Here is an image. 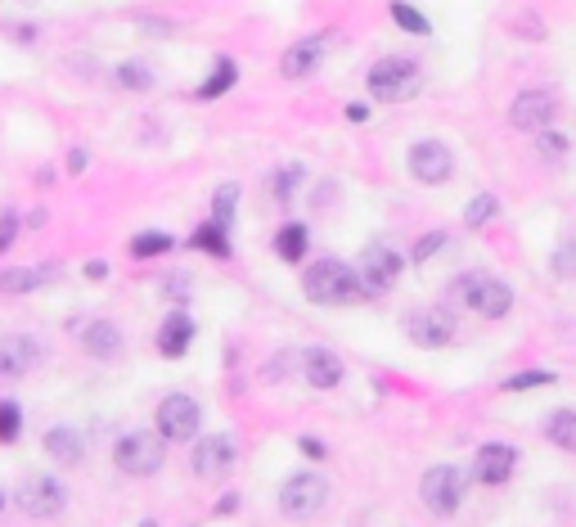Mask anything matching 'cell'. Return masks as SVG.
Returning <instances> with one entry per match:
<instances>
[{"label": "cell", "mask_w": 576, "mask_h": 527, "mask_svg": "<svg viewBox=\"0 0 576 527\" xmlns=\"http://www.w3.org/2000/svg\"><path fill=\"white\" fill-rule=\"evenodd\" d=\"M113 82L122 91H153V68L140 64V59H126V64L113 68Z\"/></svg>", "instance_id": "27"}, {"label": "cell", "mask_w": 576, "mask_h": 527, "mask_svg": "<svg viewBox=\"0 0 576 527\" xmlns=\"http://www.w3.org/2000/svg\"><path fill=\"white\" fill-rule=\"evenodd\" d=\"M446 244H450V235H446V230H432V235H423L419 244H414V253H410V257L423 266V262H432V257H437Z\"/></svg>", "instance_id": "34"}, {"label": "cell", "mask_w": 576, "mask_h": 527, "mask_svg": "<svg viewBox=\"0 0 576 527\" xmlns=\"http://www.w3.org/2000/svg\"><path fill=\"white\" fill-rule=\"evenodd\" d=\"M464 487H468V473L459 469V464H432V469L419 478L423 505H428L437 518H450V514H455L459 500H464Z\"/></svg>", "instance_id": "7"}, {"label": "cell", "mask_w": 576, "mask_h": 527, "mask_svg": "<svg viewBox=\"0 0 576 527\" xmlns=\"http://www.w3.org/2000/svg\"><path fill=\"white\" fill-rule=\"evenodd\" d=\"M297 361H302V374H306V383H311L315 392L338 388L342 374H347L342 356H338V352H329V347H306V352L297 356Z\"/></svg>", "instance_id": "18"}, {"label": "cell", "mask_w": 576, "mask_h": 527, "mask_svg": "<svg viewBox=\"0 0 576 527\" xmlns=\"http://www.w3.org/2000/svg\"><path fill=\"white\" fill-rule=\"evenodd\" d=\"M554 271H558V275H572V244H563V248H558V257H554Z\"/></svg>", "instance_id": "39"}, {"label": "cell", "mask_w": 576, "mask_h": 527, "mask_svg": "<svg viewBox=\"0 0 576 527\" xmlns=\"http://www.w3.org/2000/svg\"><path fill=\"white\" fill-rule=\"evenodd\" d=\"M306 244H311V235H306L302 221H284V226L275 230V239H270V248H275V257H279L284 266L302 262V257H306Z\"/></svg>", "instance_id": "21"}, {"label": "cell", "mask_w": 576, "mask_h": 527, "mask_svg": "<svg viewBox=\"0 0 576 527\" xmlns=\"http://www.w3.org/2000/svg\"><path fill=\"white\" fill-rule=\"evenodd\" d=\"M302 293H306V302H315V307H351V302L365 298L356 271H351L342 257H320V262L306 266Z\"/></svg>", "instance_id": "1"}, {"label": "cell", "mask_w": 576, "mask_h": 527, "mask_svg": "<svg viewBox=\"0 0 576 527\" xmlns=\"http://www.w3.org/2000/svg\"><path fill=\"white\" fill-rule=\"evenodd\" d=\"M513 469H518V451H513L509 442H482L473 455V478L482 482V487H504V482L513 478Z\"/></svg>", "instance_id": "13"}, {"label": "cell", "mask_w": 576, "mask_h": 527, "mask_svg": "<svg viewBox=\"0 0 576 527\" xmlns=\"http://www.w3.org/2000/svg\"><path fill=\"white\" fill-rule=\"evenodd\" d=\"M239 509V491H230V496H221V505H216V514H234Z\"/></svg>", "instance_id": "43"}, {"label": "cell", "mask_w": 576, "mask_h": 527, "mask_svg": "<svg viewBox=\"0 0 576 527\" xmlns=\"http://www.w3.org/2000/svg\"><path fill=\"white\" fill-rule=\"evenodd\" d=\"M405 334H410L414 347L437 352V347L455 343V316H450V307H419L405 316Z\"/></svg>", "instance_id": "11"}, {"label": "cell", "mask_w": 576, "mask_h": 527, "mask_svg": "<svg viewBox=\"0 0 576 527\" xmlns=\"http://www.w3.org/2000/svg\"><path fill=\"white\" fill-rule=\"evenodd\" d=\"M45 356V347L32 334H5L0 338V379H23L36 370V361Z\"/></svg>", "instance_id": "16"}, {"label": "cell", "mask_w": 576, "mask_h": 527, "mask_svg": "<svg viewBox=\"0 0 576 527\" xmlns=\"http://www.w3.org/2000/svg\"><path fill=\"white\" fill-rule=\"evenodd\" d=\"M171 248H176V239H171L167 230H140L126 253H131L135 262H149V257H162V253H171Z\"/></svg>", "instance_id": "25"}, {"label": "cell", "mask_w": 576, "mask_h": 527, "mask_svg": "<svg viewBox=\"0 0 576 527\" xmlns=\"http://www.w3.org/2000/svg\"><path fill=\"white\" fill-rule=\"evenodd\" d=\"M234 208H239V185H234V181H225L221 190L212 194V221H216V226H225V230H230Z\"/></svg>", "instance_id": "29"}, {"label": "cell", "mask_w": 576, "mask_h": 527, "mask_svg": "<svg viewBox=\"0 0 576 527\" xmlns=\"http://www.w3.org/2000/svg\"><path fill=\"white\" fill-rule=\"evenodd\" d=\"M54 271H32V266H5L0 271V293H32V289H41V280H50Z\"/></svg>", "instance_id": "24"}, {"label": "cell", "mask_w": 576, "mask_h": 527, "mask_svg": "<svg viewBox=\"0 0 576 527\" xmlns=\"http://www.w3.org/2000/svg\"><path fill=\"white\" fill-rule=\"evenodd\" d=\"M162 293H167L171 302H189V275H167V280H162Z\"/></svg>", "instance_id": "37"}, {"label": "cell", "mask_w": 576, "mask_h": 527, "mask_svg": "<svg viewBox=\"0 0 576 527\" xmlns=\"http://www.w3.org/2000/svg\"><path fill=\"white\" fill-rule=\"evenodd\" d=\"M234 437L230 433H207V437H194V473L203 482H216V478H225V473L234 469Z\"/></svg>", "instance_id": "12"}, {"label": "cell", "mask_w": 576, "mask_h": 527, "mask_svg": "<svg viewBox=\"0 0 576 527\" xmlns=\"http://www.w3.org/2000/svg\"><path fill=\"white\" fill-rule=\"evenodd\" d=\"M189 248H194V253H207V257H230L234 253V248H230V230L216 226V221H203V226L189 235Z\"/></svg>", "instance_id": "22"}, {"label": "cell", "mask_w": 576, "mask_h": 527, "mask_svg": "<svg viewBox=\"0 0 576 527\" xmlns=\"http://www.w3.org/2000/svg\"><path fill=\"white\" fill-rule=\"evenodd\" d=\"M554 95H545V91H522V95H513V104H509V127L513 131H545L549 122H554Z\"/></svg>", "instance_id": "15"}, {"label": "cell", "mask_w": 576, "mask_h": 527, "mask_svg": "<svg viewBox=\"0 0 576 527\" xmlns=\"http://www.w3.org/2000/svg\"><path fill=\"white\" fill-rule=\"evenodd\" d=\"M86 280H108V262H86Z\"/></svg>", "instance_id": "42"}, {"label": "cell", "mask_w": 576, "mask_h": 527, "mask_svg": "<svg viewBox=\"0 0 576 527\" xmlns=\"http://www.w3.org/2000/svg\"><path fill=\"white\" fill-rule=\"evenodd\" d=\"M401 253L396 248H387V244H369L365 253H360V262L351 266L356 271V280H360V293L365 298H383L387 289H392L396 280H401Z\"/></svg>", "instance_id": "9"}, {"label": "cell", "mask_w": 576, "mask_h": 527, "mask_svg": "<svg viewBox=\"0 0 576 527\" xmlns=\"http://www.w3.org/2000/svg\"><path fill=\"white\" fill-rule=\"evenodd\" d=\"M536 136H540V154H549V158H563L567 154V136H563V131H536Z\"/></svg>", "instance_id": "36"}, {"label": "cell", "mask_w": 576, "mask_h": 527, "mask_svg": "<svg viewBox=\"0 0 576 527\" xmlns=\"http://www.w3.org/2000/svg\"><path fill=\"white\" fill-rule=\"evenodd\" d=\"M23 437V410L14 397H0V442H18Z\"/></svg>", "instance_id": "31"}, {"label": "cell", "mask_w": 576, "mask_h": 527, "mask_svg": "<svg viewBox=\"0 0 576 527\" xmlns=\"http://www.w3.org/2000/svg\"><path fill=\"white\" fill-rule=\"evenodd\" d=\"M329 505V482H324V473H293V478H284V487H279V514L284 518H315L320 509Z\"/></svg>", "instance_id": "5"}, {"label": "cell", "mask_w": 576, "mask_h": 527, "mask_svg": "<svg viewBox=\"0 0 576 527\" xmlns=\"http://www.w3.org/2000/svg\"><path fill=\"white\" fill-rule=\"evenodd\" d=\"M297 446H302V455H311V460H324V455H329L320 437H297Z\"/></svg>", "instance_id": "38"}, {"label": "cell", "mask_w": 576, "mask_h": 527, "mask_svg": "<svg viewBox=\"0 0 576 527\" xmlns=\"http://www.w3.org/2000/svg\"><path fill=\"white\" fill-rule=\"evenodd\" d=\"M14 505L27 518H59L68 509V487H63L54 473H27L14 491Z\"/></svg>", "instance_id": "6"}, {"label": "cell", "mask_w": 576, "mask_h": 527, "mask_svg": "<svg viewBox=\"0 0 576 527\" xmlns=\"http://www.w3.org/2000/svg\"><path fill=\"white\" fill-rule=\"evenodd\" d=\"M72 334H77V329H72ZM77 343H81V352L95 356V361H117V356L126 352V338H122V329H117L113 320H86L81 334H77Z\"/></svg>", "instance_id": "17"}, {"label": "cell", "mask_w": 576, "mask_h": 527, "mask_svg": "<svg viewBox=\"0 0 576 527\" xmlns=\"http://www.w3.org/2000/svg\"><path fill=\"white\" fill-rule=\"evenodd\" d=\"M500 217V199L495 194H477V199H468V208H464V221L468 226H491V221Z\"/></svg>", "instance_id": "30"}, {"label": "cell", "mask_w": 576, "mask_h": 527, "mask_svg": "<svg viewBox=\"0 0 576 527\" xmlns=\"http://www.w3.org/2000/svg\"><path fill=\"white\" fill-rule=\"evenodd\" d=\"M86 167H90V154H86V149H72V154H68V172L77 176V172H86Z\"/></svg>", "instance_id": "40"}, {"label": "cell", "mask_w": 576, "mask_h": 527, "mask_svg": "<svg viewBox=\"0 0 576 527\" xmlns=\"http://www.w3.org/2000/svg\"><path fill=\"white\" fill-rule=\"evenodd\" d=\"M558 374L554 370H522V374H513L509 383H504V392H531V388H549Z\"/></svg>", "instance_id": "33"}, {"label": "cell", "mask_w": 576, "mask_h": 527, "mask_svg": "<svg viewBox=\"0 0 576 527\" xmlns=\"http://www.w3.org/2000/svg\"><path fill=\"white\" fill-rule=\"evenodd\" d=\"M113 460H117V469L131 473V478H153V473L167 464V442H162L158 433H149V428H135V433L117 437Z\"/></svg>", "instance_id": "4"}, {"label": "cell", "mask_w": 576, "mask_h": 527, "mask_svg": "<svg viewBox=\"0 0 576 527\" xmlns=\"http://www.w3.org/2000/svg\"><path fill=\"white\" fill-rule=\"evenodd\" d=\"M203 433V406L185 392H167L158 401V437L162 442H194Z\"/></svg>", "instance_id": "8"}, {"label": "cell", "mask_w": 576, "mask_h": 527, "mask_svg": "<svg viewBox=\"0 0 576 527\" xmlns=\"http://www.w3.org/2000/svg\"><path fill=\"white\" fill-rule=\"evenodd\" d=\"M140 527H158V523H153V518H144V523H140Z\"/></svg>", "instance_id": "44"}, {"label": "cell", "mask_w": 576, "mask_h": 527, "mask_svg": "<svg viewBox=\"0 0 576 527\" xmlns=\"http://www.w3.org/2000/svg\"><path fill=\"white\" fill-rule=\"evenodd\" d=\"M297 185H302V167H279V172L275 176H270V194H275V199L279 203H288V199H293V194H297Z\"/></svg>", "instance_id": "32"}, {"label": "cell", "mask_w": 576, "mask_h": 527, "mask_svg": "<svg viewBox=\"0 0 576 527\" xmlns=\"http://www.w3.org/2000/svg\"><path fill=\"white\" fill-rule=\"evenodd\" d=\"M405 167L423 185H446L455 176V154H450L446 140H414L410 154H405Z\"/></svg>", "instance_id": "10"}, {"label": "cell", "mask_w": 576, "mask_h": 527, "mask_svg": "<svg viewBox=\"0 0 576 527\" xmlns=\"http://www.w3.org/2000/svg\"><path fill=\"white\" fill-rule=\"evenodd\" d=\"M347 122H369V104L365 100H351L347 104Z\"/></svg>", "instance_id": "41"}, {"label": "cell", "mask_w": 576, "mask_h": 527, "mask_svg": "<svg viewBox=\"0 0 576 527\" xmlns=\"http://www.w3.org/2000/svg\"><path fill=\"white\" fill-rule=\"evenodd\" d=\"M324 50H329V32H311V37H297L293 46L284 50V59H279V73L284 77H311V73H320V64H324Z\"/></svg>", "instance_id": "14"}, {"label": "cell", "mask_w": 576, "mask_h": 527, "mask_svg": "<svg viewBox=\"0 0 576 527\" xmlns=\"http://www.w3.org/2000/svg\"><path fill=\"white\" fill-rule=\"evenodd\" d=\"M369 82V95L383 104H401V100H414L423 86V73L414 59H378L374 68L365 73Z\"/></svg>", "instance_id": "3"}, {"label": "cell", "mask_w": 576, "mask_h": 527, "mask_svg": "<svg viewBox=\"0 0 576 527\" xmlns=\"http://www.w3.org/2000/svg\"><path fill=\"white\" fill-rule=\"evenodd\" d=\"M45 455H50L54 464H63V469H72V464L86 460V437L68 424H54L50 433H45Z\"/></svg>", "instance_id": "20"}, {"label": "cell", "mask_w": 576, "mask_h": 527, "mask_svg": "<svg viewBox=\"0 0 576 527\" xmlns=\"http://www.w3.org/2000/svg\"><path fill=\"white\" fill-rule=\"evenodd\" d=\"M545 437L558 446V451H572V446H576V415H572V410H567V406L554 410V415L545 419Z\"/></svg>", "instance_id": "26"}, {"label": "cell", "mask_w": 576, "mask_h": 527, "mask_svg": "<svg viewBox=\"0 0 576 527\" xmlns=\"http://www.w3.org/2000/svg\"><path fill=\"white\" fill-rule=\"evenodd\" d=\"M194 334H198L194 320H189L185 311H171V316L158 325V338H153V343H158V352L167 356V361H180V356L189 352V343H194Z\"/></svg>", "instance_id": "19"}, {"label": "cell", "mask_w": 576, "mask_h": 527, "mask_svg": "<svg viewBox=\"0 0 576 527\" xmlns=\"http://www.w3.org/2000/svg\"><path fill=\"white\" fill-rule=\"evenodd\" d=\"M450 293H455L468 311H477L482 320H504L513 311V289L504 280H495V275H486V271L455 275V280H450Z\"/></svg>", "instance_id": "2"}, {"label": "cell", "mask_w": 576, "mask_h": 527, "mask_svg": "<svg viewBox=\"0 0 576 527\" xmlns=\"http://www.w3.org/2000/svg\"><path fill=\"white\" fill-rule=\"evenodd\" d=\"M234 82H239V64H234V59H216L207 82L198 86V100H221V95L234 91Z\"/></svg>", "instance_id": "23"}, {"label": "cell", "mask_w": 576, "mask_h": 527, "mask_svg": "<svg viewBox=\"0 0 576 527\" xmlns=\"http://www.w3.org/2000/svg\"><path fill=\"white\" fill-rule=\"evenodd\" d=\"M18 230H23V221H18V212H5V217H0V257H5L9 248H14Z\"/></svg>", "instance_id": "35"}, {"label": "cell", "mask_w": 576, "mask_h": 527, "mask_svg": "<svg viewBox=\"0 0 576 527\" xmlns=\"http://www.w3.org/2000/svg\"><path fill=\"white\" fill-rule=\"evenodd\" d=\"M392 23H396L401 32H410V37H428V32H432V23L423 19L419 10H414L410 0H392Z\"/></svg>", "instance_id": "28"}]
</instances>
